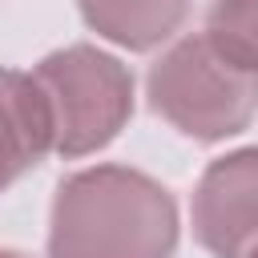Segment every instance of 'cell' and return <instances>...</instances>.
<instances>
[{
  "mask_svg": "<svg viewBox=\"0 0 258 258\" xmlns=\"http://www.w3.org/2000/svg\"><path fill=\"white\" fill-rule=\"evenodd\" d=\"M177 234V202L157 177L93 165L56 185L48 258H173Z\"/></svg>",
  "mask_w": 258,
  "mask_h": 258,
  "instance_id": "cell-1",
  "label": "cell"
},
{
  "mask_svg": "<svg viewBox=\"0 0 258 258\" xmlns=\"http://www.w3.org/2000/svg\"><path fill=\"white\" fill-rule=\"evenodd\" d=\"M157 117L194 141L238 137L258 113V73L230 60L206 32L181 36L145 77Z\"/></svg>",
  "mask_w": 258,
  "mask_h": 258,
  "instance_id": "cell-2",
  "label": "cell"
},
{
  "mask_svg": "<svg viewBox=\"0 0 258 258\" xmlns=\"http://www.w3.org/2000/svg\"><path fill=\"white\" fill-rule=\"evenodd\" d=\"M32 77L48 105L52 153L69 161L105 149L133 117V73L113 52L69 44L48 52Z\"/></svg>",
  "mask_w": 258,
  "mask_h": 258,
  "instance_id": "cell-3",
  "label": "cell"
},
{
  "mask_svg": "<svg viewBox=\"0 0 258 258\" xmlns=\"http://www.w3.org/2000/svg\"><path fill=\"white\" fill-rule=\"evenodd\" d=\"M194 238L214 258H254L258 250V145L206 165L194 189Z\"/></svg>",
  "mask_w": 258,
  "mask_h": 258,
  "instance_id": "cell-4",
  "label": "cell"
},
{
  "mask_svg": "<svg viewBox=\"0 0 258 258\" xmlns=\"http://www.w3.org/2000/svg\"><path fill=\"white\" fill-rule=\"evenodd\" d=\"M52 153V121L32 73L0 69V194Z\"/></svg>",
  "mask_w": 258,
  "mask_h": 258,
  "instance_id": "cell-5",
  "label": "cell"
},
{
  "mask_svg": "<svg viewBox=\"0 0 258 258\" xmlns=\"http://www.w3.org/2000/svg\"><path fill=\"white\" fill-rule=\"evenodd\" d=\"M77 8L97 36L129 52H149L185 24L194 0H77Z\"/></svg>",
  "mask_w": 258,
  "mask_h": 258,
  "instance_id": "cell-6",
  "label": "cell"
},
{
  "mask_svg": "<svg viewBox=\"0 0 258 258\" xmlns=\"http://www.w3.org/2000/svg\"><path fill=\"white\" fill-rule=\"evenodd\" d=\"M206 36L230 60L258 73V0H214L206 12Z\"/></svg>",
  "mask_w": 258,
  "mask_h": 258,
  "instance_id": "cell-7",
  "label": "cell"
},
{
  "mask_svg": "<svg viewBox=\"0 0 258 258\" xmlns=\"http://www.w3.org/2000/svg\"><path fill=\"white\" fill-rule=\"evenodd\" d=\"M0 258H28V254H16V250H0Z\"/></svg>",
  "mask_w": 258,
  "mask_h": 258,
  "instance_id": "cell-8",
  "label": "cell"
},
{
  "mask_svg": "<svg viewBox=\"0 0 258 258\" xmlns=\"http://www.w3.org/2000/svg\"><path fill=\"white\" fill-rule=\"evenodd\" d=\"M254 258H258V250H254Z\"/></svg>",
  "mask_w": 258,
  "mask_h": 258,
  "instance_id": "cell-9",
  "label": "cell"
}]
</instances>
